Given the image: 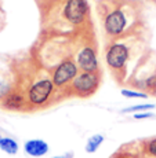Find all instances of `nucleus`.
<instances>
[{
    "instance_id": "obj_12",
    "label": "nucleus",
    "mask_w": 156,
    "mask_h": 158,
    "mask_svg": "<svg viewBox=\"0 0 156 158\" xmlns=\"http://www.w3.org/2000/svg\"><path fill=\"white\" fill-rule=\"evenodd\" d=\"M155 105H137V106H131V107H127L123 110V113H134V111H144V110H149V109H154Z\"/></svg>"
},
{
    "instance_id": "obj_4",
    "label": "nucleus",
    "mask_w": 156,
    "mask_h": 158,
    "mask_svg": "<svg viewBox=\"0 0 156 158\" xmlns=\"http://www.w3.org/2000/svg\"><path fill=\"white\" fill-rule=\"evenodd\" d=\"M88 11V6L86 0H68L64 10V15L71 23H82L86 18V14Z\"/></svg>"
},
{
    "instance_id": "obj_16",
    "label": "nucleus",
    "mask_w": 156,
    "mask_h": 158,
    "mask_svg": "<svg viewBox=\"0 0 156 158\" xmlns=\"http://www.w3.org/2000/svg\"><path fill=\"white\" fill-rule=\"evenodd\" d=\"M122 95L126 96V98H146V94L130 91V89H122Z\"/></svg>"
},
{
    "instance_id": "obj_10",
    "label": "nucleus",
    "mask_w": 156,
    "mask_h": 158,
    "mask_svg": "<svg viewBox=\"0 0 156 158\" xmlns=\"http://www.w3.org/2000/svg\"><path fill=\"white\" fill-rule=\"evenodd\" d=\"M0 150L10 156H15L18 153V143L11 138H2L0 139Z\"/></svg>"
},
{
    "instance_id": "obj_1",
    "label": "nucleus",
    "mask_w": 156,
    "mask_h": 158,
    "mask_svg": "<svg viewBox=\"0 0 156 158\" xmlns=\"http://www.w3.org/2000/svg\"><path fill=\"white\" fill-rule=\"evenodd\" d=\"M100 74L97 72H82L71 83V92L80 98L91 96L100 87Z\"/></svg>"
},
{
    "instance_id": "obj_11",
    "label": "nucleus",
    "mask_w": 156,
    "mask_h": 158,
    "mask_svg": "<svg viewBox=\"0 0 156 158\" xmlns=\"http://www.w3.org/2000/svg\"><path fill=\"white\" fill-rule=\"evenodd\" d=\"M102 142H104V136L102 135H100V133H97V135H93L91 138H88L87 143H86L84 150L87 151L88 154L96 153L97 148H98L102 144Z\"/></svg>"
},
{
    "instance_id": "obj_14",
    "label": "nucleus",
    "mask_w": 156,
    "mask_h": 158,
    "mask_svg": "<svg viewBox=\"0 0 156 158\" xmlns=\"http://www.w3.org/2000/svg\"><path fill=\"white\" fill-rule=\"evenodd\" d=\"M11 91H13V89H11L10 84H7L6 81L0 80V102H3V99H4L6 96L11 92Z\"/></svg>"
},
{
    "instance_id": "obj_13",
    "label": "nucleus",
    "mask_w": 156,
    "mask_h": 158,
    "mask_svg": "<svg viewBox=\"0 0 156 158\" xmlns=\"http://www.w3.org/2000/svg\"><path fill=\"white\" fill-rule=\"evenodd\" d=\"M145 153L148 156L156 158V138L155 139H151L145 143Z\"/></svg>"
},
{
    "instance_id": "obj_3",
    "label": "nucleus",
    "mask_w": 156,
    "mask_h": 158,
    "mask_svg": "<svg viewBox=\"0 0 156 158\" xmlns=\"http://www.w3.org/2000/svg\"><path fill=\"white\" fill-rule=\"evenodd\" d=\"M78 69L79 66L72 59H64L53 73L51 80H53L54 85L57 88H62L68 85L69 83H72L75 80V77L78 76Z\"/></svg>"
},
{
    "instance_id": "obj_15",
    "label": "nucleus",
    "mask_w": 156,
    "mask_h": 158,
    "mask_svg": "<svg viewBox=\"0 0 156 158\" xmlns=\"http://www.w3.org/2000/svg\"><path fill=\"white\" fill-rule=\"evenodd\" d=\"M142 84H144L142 87H145L146 89L152 91V92H156V74L151 76V77H148Z\"/></svg>"
},
{
    "instance_id": "obj_18",
    "label": "nucleus",
    "mask_w": 156,
    "mask_h": 158,
    "mask_svg": "<svg viewBox=\"0 0 156 158\" xmlns=\"http://www.w3.org/2000/svg\"><path fill=\"white\" fill-rule=\"evenodd\" d=\"M51 158H73V153H65L62 156H57V157H51Z\"/></svg>"
},
{
    "instance_id": "obj_8",
    "label": "nucleus",
    "mask_w": 156,
    "mask_h": 158,
    "mask_svg": "<svg viewBox=\"0 0 156 158\" xmlns=\"http://www.w3.org/2000/svg\"><path fill=\"white\" fill-rule=\"evenodd\" d=\"M26 102H28V98H25L22 92H20V91H11V92L3 99L2 106L4 109H7V110L20 111L26 106Z\"/></svg>"
},
{
    "instance_id": "obj_6",
    "label": "nucleus",
    "mask_w": 156,
    "mask_h": 158,
    "mask_svg": "<svg viewBox=\"0 0 156 158\" xmlns=\"http://www.w3.org/2000/svg\"><path fill=\"white\" fill-rule=\"evenodd\" d=\"M126 26V17H124L123 11L116 10L111 13L105 19V30L111 36H119L124 30Z\"/></svg>"
},
{
    "instance_id": "obj_5",
    "label": "nucleus",
    "mask_w": 156,
    "mask_h": 158,
    "mask_svg": "<svg viewBox=\"0 0 156 158\" xmlns=\"http://www.w3.org/2000/svg\"><path fill=\"white\" fill-rule=\"evenodd\" d=\"M128 59V48L124 44H114L106 51V63L109 68L119 70L124 68Z\"/></svg>"
},
{
    "instance_id": "obj_20",
    "label": "nucleus",
    "mask_w": 156,
    "mask_h": 158,
    "mask_svg": "<svg viewBox=\"0 0 156 158\" xmlns=\"http://www.w3.org/2000/svg\"><path fill=\"white\" fill-rule=\"evenodd\" d=\"M2 138H3V136H2V133H0V139H2Z\"/></svg>"
},
{
    "instance_id": "obj_9",
    "label": "nucleus",
    "mask_w": 156,
    "mask_h": 158,
    "mask_svg": "<svg viewBox=\"0 0 156 158\" xmlns=\"http://www.w3.org/2000/svg\"><path fill=\"white\" fill-rule=\"evenodd\" d=\"M24 150L30 157H43L48 153V144L42 139H30L24 144Z\"/></svg>"
},
{
    "instance_id": "obj_2",
    "label": "nucleus",
    "mask_w": 156,
    "mask_h": 158,
    "mask_svg": "<svg viewBox=\"0 0 156 158\" xmlns=\"http://www.w3.org/2000/svg\"><path fill=\"white\" fill-rule=\"evenodd\" d=\"M54 83L50 78H43L36 81L33 85H30L28 91V102L32 106H43L50 99L51 94L54 91Z\"/></svg>"
},
{
    "instance_id": "obj_7",
    "label": "nucleus",
    "mask_w": 156,
    "mask_h": 158,
    "mask_svg": "<svg viewBox=\"0 0 156 158\" xmlns=\"http://www.w3.org/2000/svg\"><path fill=\"white\" fill-rule=\"evenodd\" d=\"M78 66L83 72H97L98 62H97L96 51L91 47H86L78 55Z\"/></svg>"
},
{
    "instance_id": "obj_19",
    "label": "nucleus",
    "mask_w": 156,
    "mask_h": 158,
    "mask_svg": "<svg viewBox=\"0 0 156 158\" xmlns=\"http://www.w3.org/2000/svg\"><path fill=\"white\" fill-rule=\"evenodd\" d=\"M112 158H124V157H112Z\"/></svg>"
},
{
    "instance_id": "obj_17",
    "label": "nucleus",
    "mask_w": 156,
    "mask_h": 158,
    "mask_svg": "<svg viewBox=\"0 0 156 158\" xmlns=\"http://www.w3.org/2000/svg\"><path fill=\"white\" fill-rule=\"evenodd\" d=\"M152 113H138L134 115V118H137V120H142V118H151L152 117Z\"/></svg>"
}]
</instances>
